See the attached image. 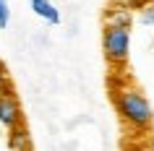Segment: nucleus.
<instances>
[{
  "instance_id": "obj_1",
  "label": "nucleus",
  "mask_w": 154,
  "mask_h": 151,
  "mask_svg": "<svg viewBox=\"0 0 154 151\" xmlns=\"http://www.w3.org/2000/svg\"><path fill=\"white\" fill-rule=\"evenodd\" d=\"M112 104H115V112L120 115V120L125 125L136 128V130H149L152 128L154 107L141 89L131 86V83L115 86L112 89Z\"/></svg>"
},
{
  "instance_id": "obj_2",
  "label": "nucleus",
  "mask_w": 154,
  "mask_h": 151,
  "mask_svg": "<svg viewBox=\"0 0 154 151\" xmlns=\"http://www.w3.org/2000/svg\"><path fill=\"white\" fill-rule=\"evenodd\" d=\"M102 52H105L110 65H115V68L125 65L131 57V29L105 24V29H102Z\"/></svg>"
},
{
  "instance_id": "obj_3",
  "label": "nucleus",
  "mask_w": 154,
  "mask_h": 151,
  "mask_svg": "<svg viewBox=\"0 0 154 151\" xmlns=\"http://www.w3.org/2000/svg\"><path fill=\"white\" fill-rule=\"evenodd\" d=\"M18 122H24V110H21L18 94L8 83L5 89H0V125L8 130V128L18 125Z\"/></svg>"
},
{
  "instance_id": "obj_4",
  "label": "nucleus",
  "mask_w": 154,
  "mask_h": 151,
  "mask_svg": "<svg viewBox=\"0 0 154 151\" xmlns=\"http://www.w3.org/2000/svg\"><path fill=\"white\" fill-rule=\"evenodd\" d=\"M8 149L11 151H34V141L26 122H18V125L8 128Z\"/></svg>"
},
{
  "instance_id": "obj_5",
  "label": "nucleus",
  "mask_w": 154,
  "mask_h": 151,
  "mask_svg": "<svg viewBox=\"0 0 154 151\" xmlns=\"http://www.w3.org/2000/svg\"><path fill=\"white\" fill-rule=\"evenodd\" d=\"M29 8H32L34 16L42 18L45 24H50V26H57V24H60V11L55 8L52 0H29Z\"/></svg>"
},
{
  "instance_id": "obj_6",
  "label": "nucleus",
  "mask_w": 154,
  "mask_h": 151,
  "mask_svg": "<svg viewBox=\"0 0 154 151\" xmlns=\"http://www.w3.org/2000/svg\"><path fill=\"white\" fill-rule=\"evenodd\" d=\"M105 24L107 26H123V29H131L133 26V11L128 8H120V5H110L105 11Z\"/></svg>"
},
{
  "instance_id": "obj_7",
  "label": "nucleus",
  "mask_w": 154,
  "mask_h": 151,
  "mask_svg": "<svg viewBox=\"0 0 154 151\" xmlns=\"http://www.w3.org/2000/svg\"><path fill=\"white\" fill-rule=\"evenodd\" d=\"M138 18H141V24L146 26H154V0H149L144 8L138 11Z\"/></svg>"
},
{
  "instance_id": "obj_8",
  "label": "nucleus",
  "mask_w": 154,
  "mask_h": 151,
  "mask_svg": "<svg viewBox=\"0 0 154 151\" xmlns=\"http://www.w3.org/2000/svg\"><path fill=\"white\" fill-rule=\"evenodd\" d=\"M112 3H115V5H120V8H128V11H133V13H136V11L144 8L149 0H112Z\"/></svg>"
},
{
  "instance_id": "obj_9",
  "label": "nucleus",
  "mask_w": 154,
  "mask_h": 151,
  "mask_svg": "<svg viewBox=\"0 0 154 151\" xmlns=\"http://www.w3.org/2000/svg\"><path fill=\"white\" fill-rule=\"evenodd\" d=\"M11 24V5L8 0H0V29H8Z\"/></svg>"
},
{
  "instance_id": "obj_10",
  "label": "nucleus",
  "mask_w": 154,
  "mask_h": 151,
  "mask_svg": "<svg viewBox=\"0 0 154 151\" xmlns=\"http://www.w3.org/2000/svg\"><path fill=\"white\" fill-rule=\"evenodd\" d=\"M11 81H8V68H5V63L0 60V89H5Z\"/></svg>"
},
{
  "instance_id": "obj_11",
  "label": "nucleus",
  "mask_w": 154,
  "mask_h": 151,
  "mask_svg": "<svg viewBox=\"0 0 154 151\" xmlns=\"http://www.w3.org/2000/svg\"><path fill=\"white\" fill-rule=\"evenodd\" d=\"M133 151H154V141H144L141 146H136Z\"/></svg>"
}]
</instances>
